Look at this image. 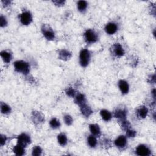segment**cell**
<instances>
[{"label": "cell", "mask_w": 156, "mask_h": 156, "mask_svg": "<svg viewBox=\"0 0 156 156\" xmlns=\"http://www.w3.org/2000/svg\"><path fill=\"white\" fill-rule=\"evenodd\" d=\"M155 89H154V90H153V91H152V94H153V95L154 99H155Z\"/></svg>", "instance_id": "37"}, {"label": "cell", "mask_w": 156, "mask_h": 156, "mask_svg": "<svg viewBox=\"0 0 156 156\" xmlns=\"http://www.w3.org/2000/svg\"><path fill=\"white\" fill-rule=\"evenodd\" d=\"M2 3H3V4H4L5 5V6H6V5H9L10 3V2L9 1H3Z\"/></svg>", "instance_id": "36"}, {"label": "cell", "mask_w": 156, "mask_h": 156, "mask_svg": "<svg viewBox=\"0 0 156 156\" xmlns=\"http://www.w3.org/2000/svg\"><path fill=\"white\" fill-rule=\"evenodd\" d=\"M20 20L23 25H29L32 21V16L30 12H23L20 15Z\"/></svg>", "instance_id": "6"}, {"label": "cell", "mask_w": 156, "mask_h": 156, "mask_svg": "<svg viewBox=\"0 0 156 156\" xmlns=\"http://www.w3.org/2000/svg\"><path fill=\"white\" fill-rule=\"evenodd\" d=\"M84 37L86 42L89 43H93L97 41L98 36L95 32L91 30H87L84 34Z\"/></svg>", "instance_id": "3"}, {"label": "cell", "mask_w": 156, "mask_h": 156, "mask_svg": "<svg viewBox=\"0 0 156 156\" xmlns=\"http://www.w3.org/2000/svg\"><path fill=\"white\" fill-rule=\"evenodd\" d=\"M118 87L122 93L127 94L129 92V84L126 81H125V80H120L118 82Z\"/></svg>", "instance_id": "13"}, {"label": "cell", "mask_w": 156, "mask_h": 156, "mask_svg": "<svg viewBox=\"0 0 156 156\" xmlns=\"http://www.w3.org/2000/svg\"><path fill=\"white\" fill-rule=\"evenodd\" d=\"M112 51L113 54L117 57H121L124 54V49L119 43H116L113 45Z\"/></svg>", "instance_id": "9"}, {"label": "cell", "mask_w": 156, "mask_h": 156, "mask_svg": "<svg viewBox=\"0 0 156 156\" xmlns=\"http://www.w3.org/2000/svg\"><path fill=\"white\" fill-rule=\"evenodd\" d=\"M115 146L118 148H124L127 144V140L126 137L123 135L119 136L116 140H115Z\"/></svg>", "instance_id": "10"}, {"label": "cell", "mask_w": 156, "mask_h": 156, "mask_svg": "<svg viewBox=\"0 0 156 156\" xmlns=\"http://www.w3.org/2000/svg\"><path fill=\"white\" fill-rule=\"evenodd\" d=\"M117 29L118 27L116 24L114 23H109L106 26L105 31L106 33L109 34V35H112V34L117 32Z\"/></svg>", "instance_id": "12"}, {"label": "cell", "mask_w": 156, "mask_h": 156, "mask_svg": "<svg viewBox=\"0 0 156 156\" xmlns=\"http://www.w3.org/2000/svg\"><path fill=\"white\" fill-rule=\"evenodd\" d=\"M126 115L127 111L125 109L123 108H118L114 112V117L121 121L126 120Z\"/></svg>", "instance_id": "8"}, {"label": "cell", "mask_w": 156, "mask_h": 156, "mask_svg": "<svg viewBox=\"0 0 156 156\" xmlns=\"http://www.w3.org/2000/svg\"><path fill=\"white\" fill-rule=\"evenodd\" d=\"M42 33L45 37L48 40H52L55 38L54 32L52 29L48 25H43L42 28Z\"/></svg>", "instance_id": "5"}, {"label": "cell", "mask_w": 156, "mask_h": 156, "mask_svg": "<svg viewBox=\"0 0 156 156\" xmlns=\"http://www.w3.org/2000/svg\"><path fill=\"white\" fill-rule=\"evenodd\" d=\"M50 126L53 129H57L60 126V121L56 118H53L49 121Z\"/></svg>", "instance_id": "23"}, {"label": "cell", "mask_w": 156, "mask_h": 156, "mask_svg": "<svg viewBox=\"0 0 156 156\" xmlns=\"http://www.w3.org/2000/svg\"><path fill=\"white\" fill-rule=\"evenodd\" d=\"M148 82L150 83H155V75H152L151 78H149L148 79Z\"/></svg>", "instance_id": "34"}, {"label": "cell", "mask_w": 156, "mask_h": 156, "mask_svg": "<svg viewBox=\"0 0 156 156\" xmlns=\"http://www.w3.org/2000/svg\"><path fill=\"white\" fill-rule=\"evenodd\" d=\"M126 135L128 137H135L137 134L136 131L132 130L131 129L126 130Z\"/></svg>", "instance_id": "31"}, {"label": "cell", "mask_w": 156, "mask_h": 156, "mask_svg": "<svg viewBox=\"0 0 156 156\" xmlns=\"http://www.w3.org/2000/svg\"><path fill=\"white\" fill-rule=\"evenodd\" d=\"M53 3L56 5H57V6H60V5H62L64 4L65 1H53Z\"/></svg>", "instance_id": "35"}, {"label": "cell", "mask_w": 156, "mask_h": 156, "mask_svg": "<svg viewBox=\"0 0 156 156\" xmlns=\"http://www.w3.org/2000/svg\"><path fill=\"white\" fill-rule=\"evenodd\" d=\"M31 142L30 137L25 133L20 134L18 137V139H17V144H19L25 148L26 147L28 144H30Z\"/></svg>", "instance_id": "4"}, {"label": "cell", "mask_w": 156, "mask_h": 156, "mask_svg": "<svg viewBox=\"0 0 156 156\" xmlns=\"http://www.w3.org/2000/svg\"><path fill=\"white\" fill-rule=\"evenodd\" d=\"M74 102L79 106H81L86 104V98L83 94L79 93L75 96Z\"/></svg>", "instance_id": "18"}, {"label": "cell", "mask_w": 156, "mask_h": 156, "mask_svg": "<svg viewBox=\"0 0 156 156\" xmlns=\"http://www.w3.org/2000/svg\"><path fill=\"white\" fill-rule=\"evenodd\" d=\"M32 120L36 124H39L43 122L45 118L41 113L35 111L32 112Z\"/></svg>", "instance_id": "11"}, {"label": "cell", "mask_w": 156, "mask_h": 156, "mask_svg": "<svg viewBox=\"0 0 156 156\" xmlns=\"http://www.w3.org/2000/svg\"><path fill=\"white\" fill-rule=\"evenodd\" d=\"M80 111H81L82 114L84 115L85 117H89L91 113H93L91 109L87 105L85 104L80 106Z\"/></svg>", "instance_id": "15"}, {"label": "cell", "mask_w": 156, "mask_h": 156, "mask_svg": "<svg viewBox=\"0 0 156 156\" xmlns=\"http://www.w3.org/2000/svg\"><path fill=\"white\" fill-rule=\"evenodd\" d=\"M148 113V109L146 107L142 106L138 108L137 110V115L138 118H146Z\"/></svg>", "instance_id": "14"}, {"label": "cell", "mask_w": 156, "mask_h": 156, "mask_svg": "<svg viewBox=\"0 0 156 156\" xmlns=\"http://www.w3.org/2000/svg\"><path fill=\"white\" fill-rule=\"evenodd\" d=\"M89 128L92 135L99 137L101 134V130L99 126L96 124H91L89 126Z\"/></svg>", "instance_id": "17"}, {"label": "cell", "mask_w": 156, "mask_h": 156, "mask_svg": "<svg viewBox=\"0 0 156 156\" xmlns=\"http://www.w3.org/2000/svg\"><path fill=\"white\" fill-rule=\"evenodd\" d=\"M63 120H64V121H65V123L68 126L71 125L73 123V118L69 115H65L64 117H63Z\"/></svg>", "instance_id": "28"}, {"label": "cell", "mask_w": 156, "mask_h": 156, "mask_svg": "<svg viewBox=\"0 0 156 156\" xmlns=\"http://www.w3.org/2000/svg\"><path fill=\"white\" fill-rule=\"evenodd\" d=\"M87 7V3L85 1H79L78 3V8L80 12H83Z\"/></svg>", "instance_id": "26"}, {"label": "cell", "mask_w": 156, "mask_h": 156, "mask_svg": "<svg viewBox=\"0 0 156 156\" xmlns=\"http://www.w3.org/2000/svg\"><path fill=\"white\" fill-rule=\"evenodd\" d=\"M7 140V137L6 136L1 135V140H0V144H1V146H3L4 144H5V142Z\"/></svg>", "instance_id": "33"}, {"label": "cell", "mask_w": 156, "mask_h": 156, "mask_svg": "<svg viewBox=\"0 0 156 156\" xmlns=\"http://www.w3.org/2000/svg\"><path fill=\"white\" fill-rule=\"evenodd\" d=\"M1 56L5 63H9L12 59V55L7 51H3L1 52Z\"/></svg>", "instance_id": "21"}, {"label": "cell", "mask_w": 156, "mask_h": 156, "mask_svg": "<svg viewBox=\"0 0 156 156\" xmlns=\"http://www.w3.org/2000/svg\"><path fill=\"white\" fill-rule=\"evenodd\" d=\"M121 127H122L123 130L126 131L129 129H131V124L129 123V121L124 120L121 121Z\"/></svg>", "instance_id": "29"}, {"label": "cell", "mask_w": 156, "mask_h": 156, "mask_svg": "<svg viewBox=\"0 0 156 156\" xmlns=\"http://www.w3.org/2000/svg\"><path fill=\"white\" fill-rule=\"evenodd\" d=\"M8 22L6 19H5V17H4L3 15L1 16L0 17V25H1V27H5L7 25Z\"/></svg>", "instance_id": "32"}, {"label": "cell", "mask_w": 156, "mask_h": 156, "mask_svg": "<svg viewBox=\"0 0 156 156\" xmlns=\"http://www.w3.org/2000/svg\"><path fill=\"white\" fill-rule=\"evenodd\" d=\"M90 60V53L88 49H83L80 52L79 62L82 67H85L88 65Z\"/></svg>", "instance_id": "2"}, {"label": "cell", "mask_w": 156, "mask_h": 156, "mask_svg": "<svg viewBox=\"0 0 156 156\" xmlns=\"http://www.w3.org/2000/svg\"><path fill=\"white\" fill-rule=\"evenodd\" d=\"M1 112L3 114H8L11 112V108L8 104L4 102H1Z\"/></svg>", "instance_id": "25"}, {"label": "cell", "mask_w": 156, "mask_h": 156, "mask_svg": "<svg viewBox=\"0 0 156 156\" xmlns=\"http://www.w3.org/2000/svg\"><path fill=\"white\" fill-rule=\"evenodd\" d=\"M66 94L70 97H74L76 95V91L72 87H69L66 90Z\"/></svg>", "instance_id": "30"}, {"label": "cell", "mask_w": 156, "mask_h": 156, "mask_svg": "<svg viewBox=\"0 0 156 156\" xmlns=\"http://www.w3.org/2000/svg\"><path fill=\"white\" fill-rule=\"evenodd\" d=\"M59 58L63 60H68L71 57V53L66 49H62L59 53Z\"/></svg>", "instance_id": "16"}, {"label": "cell", "mask_w": 156, "mask_h": 156, "mask_svg": "<svg viewBox=\"0 0 156 156\" xmlns=\"http://www.w3.org/2000/svg\"><path fill=\"white\" fill-rule=\"evenodd\" d=\"M136 154L140 156H146L151 154V151L146 146L140 144L136 149Z\"/></svg>", "instance_id": "7"}, {"label": "cell", "mask_w": 156, "mask_h": 156, "mask_svg": "<svg viewBox=\"0 0 156 156\" xmlns=\"http://www.w3.org/2000/svg\"><path fill=\"white\" fill-rule=\"evenodd\" d=\"M100 114L102 119L106 121L111 120L112 118V114L109 111H108L107 110H106V109L101 110L100 112Z\"/></svg>", "instance_id": "20"}, {"label": "cell", "mask_w": 156, "mask_h": 156, "mask_svg": "<svg viewBox=\"0 0 156 156\" xmlns=\"http://www.w3.org/2000/svg\"><path fill=\"white\" fill-rule=\"evenodd\" d=\"M87 142L91 148H95L97 144V140L96 138L94 135H90L87 138Z\"/></svg>", "instance_id": "24"}, {"label": "cell", "mask_w": 156, "mask_h": 156, "mask_svg": "<svg viewBox=\"0 0 156 156\" xmlns=\"http://www.w3.org/2000/svg\"><path fill=\"white\" fill-rule=\"evenodd\" d=\"M13 151L16 155H23L25 153V147L22 146L19 144H17L15 146H14Z\"/></svg>", "instance_id": "19"}, {"label": "cell", "mask_w": 156, "mask_h": 156, "mask_svg": "<svg viewBox=\"0 0 156 156\" xmlns=\"http://www.w3.org/2000/svg\"><path fill=\"white\" fill-rule=\"evenodd\" d=\"M57 140L62 146H65L67 143V138L64 134H60L57 136Z\"/></svg>", "instance_id": "22"}, {"label": "cell", "mask_w": 156, "mask_h": 156, "mask_svg": "<svg viewBox=\"0 0 156 156\" xmlns=\"http://www.w3.org/2000/svg\"><path fill=\"white\" fill-rule=\"evenodd\" d=\"M15 70L19 73L27 74L30 72V65L26 62L23 60H18L14 63Z\"/></svg>", "instance_id": "1"}, {"label": "cell", "mask_w": 156, "mask_h": 156, "mask_svg": "<svg viewBox=\"0 0 156 156\" xmlns=\"http://www.w3.org/2000/svg\"><path fill=\"white\" fill-rule=\"evenodd\" d=\"M42 148L38 146H36L33 148L32 154L34 156H38L42 154Z\"/></svg>", "instance_id": "27"}]
</instances>
